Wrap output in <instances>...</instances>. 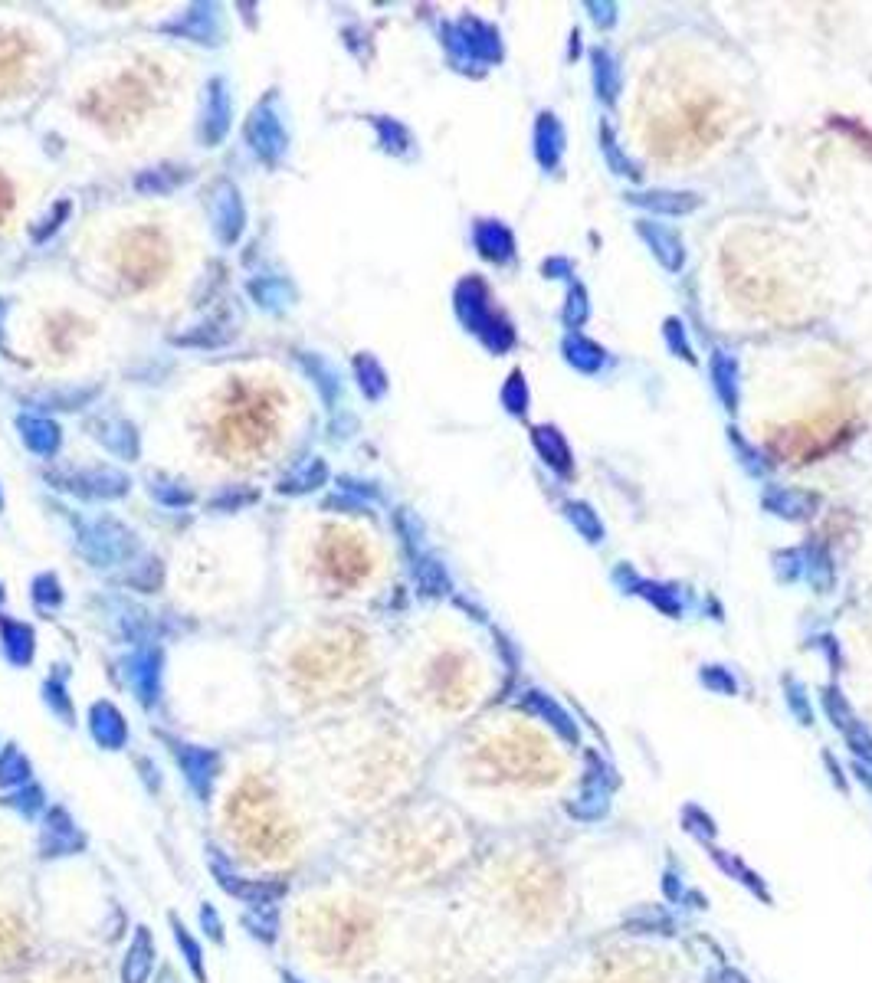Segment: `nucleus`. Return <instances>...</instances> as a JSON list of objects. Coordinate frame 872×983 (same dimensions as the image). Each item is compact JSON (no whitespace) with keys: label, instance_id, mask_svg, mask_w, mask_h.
I'll return each mask as SVG.
<instances>
[{"label":"nucleus","instance_id":"1","mask_svg":"<svg viewBox=\"0 0 872 983\" xmlns=\"http://www.w3.org/2000/svg\"><path fill=\"white\" fill-rule=\"evenodd\" d=\"M650 856L633 839L584 833L492 836L459 885L450 938L463 977H532L548 957L584 934L636 921L650 885Z\"/></svg>","mask_w":872,"mask_h":983},{"label":"nucleus","instance_id":"2","mask_svg":"<svg viewBox=\"0 0 872 983\" xmlns=\"http://www.w3.org/2000/svg\"><path fill=\"white\" fill-rule=\"evenodd\" d=\"M587 761L571 731L518 705L469 731L450 764V803L486 839L577 826Z\"/></svg>","mask_w":872,"mask_h":983},{"label":"nucleus","instance_id":"3","mask_svg":"<svg viewBox=\"0 0 872 983\" xmlns=\"http://www.w3.org/2000/svg\"><path fill=\"white\" fill-rule=\"evenodd\" d=\"M528 983H715V964L689 934L636 918L561 947Z\"/></svg>","mask_w":872,"mask_h":983},{"label":"nucleus","instance_id":"4","mask_svg":"<svg viewBox=\"0 0 872 983\" xmlns=\"http://www.w3.org/2000/svg\"><path fill=\"white\" fill-rule=\"evenodd\" d=\"M164 259H168L164 243L155 233L141 230L135 236H128V243L122 246L119 269H122L125 282H132V286H148V282L164 269Z\"/></svg>","mask_w":872,"mask_h":983},{"label":"nucleus","instance_id":"5","mask_svg":"<svg viewBox=\"0 0 872 983\" xmlns=\"http://www.w3.org/2000/svg\"><path fill=\"white\" fill-rule=\"evenodd\" d=\"M210 869H214V879L227 895H233L237 902L250 905V908H263V905H276L282 895H286V885L269 882V879H246V875L233 872L227 862H223L220 852H210Z\"/></svg>","mask_w":872,"mask_h":983},{"label":"nucleus","instance_id":"6","mask_svg":"<svg viewBox=\"0 0 872 983\" xmlns=\"http://www.w3.org/2000/svg\"><path fill=\"white\" fill-rule=\"evenodd\" d=\"M174 757H178V767L187 780V787L194 790V797L210 800L217 774H220V757L210 748H194V744H181V748L174 751Z\"/></svg>","mask_w":872,"mask_h":983},{"label":"nucleus","instance_id":"7","mask_svg":"<svg viewBox=\"0 0 872 983\" xmlns=\"http://www.w3.org/2000/svg\"><path fill=\"white\" fill-rule=\"evenodd\" d=\"M40 846H43V856H73V852H79L82 833H79L73 816L60 807L46 813V820L40 826Z\"/></svg>","mask_w":872,"mask_h":983},{"label":"nucleus","instance_id":"8","mask_svg":"<svg viewBox=\"0 0 872 983\" xmlns=\"http://www.w3.org/2000/svg\"><path fill=\"white\" fill-rule=\"evenodd\" d=\"M155 961H158L155 938H151L148 928H138L122 954V983H148L151 974H155Z\"/></svg>","mask_w":872,"mask_h":983},{"label":"nucleus","instance_id":"9","mask_svg":"<svg viewBox=\"0 0 872 983\" xmlns=\"http://www.w3.org/2000/svg\"><path fill=\"white\" fill-rule=\"evenodd\" d=\"M89 725H92V738H96L102 748H109V751L122 748L125 738H128V728H125L122 712L115 705H109V702H102V705L92 708V721H89Z\"/></svg>","mask_w":872,"mask_h":983},{"label":"nucleus","instance_id":"10","mask_svg":"<svg viewBox=\"0 0 872 983\" xmlns=\"http://www.w3.org/2000/svg\"><path fill=\"white\" fill-rule=\"evenodd\" d=\"M128 685L138 692L141 702H155L158 698V656L155 653H138L128 662Z\"/></svg>","mask_w":872,"mask_h":983},{"label":"nucleus","instance_id":"11","mask_svg":"<svg viewBox=\"0 0 872 983\" xmlns=\"http://www.w3.org/2000/svg\"><path fill=\"white\" fill-rule=\"evenodd\" d=\"M30 784V761L17 748H0V787L17 790Z\"/></svg>","mask_w":872,"mask_h":983},{"label":"nucleus","instance_id":"12","mask_svg":"<svg viewBox=\"0 0 872 983\" xmlns=\"http://www.w3.org/2000/svg\"><path fill=\"white\" fill-rule=\"evenodd\" d=\"M325 561H328V567H332L338 577H345V580L358 577L364 567H368V564H364V558H361V551L351 548L348 541H335L332 548H328Z\"/></svg>","mask_w":872,"mask_h":983},{"label":"nucleus","instance_id":"13","mask_svg":"<svg viewBox=\"0 0 872 983\" xmlns=\"http://www.w3.org/2000/svg\"><path fill=\"white\" fill-rule=\"evenodd\" d=\"M214 220H217V230L223 240H233V236L240 233V220H243V213H240V200L233 191H223L217 197V204H214Z\"/></svg>","mask_w":872,"mask_h":983},{"label":"nucleus","instance_id":"14","mask_svg":"<svg viewBox=\"0 0 872 983\" xmlns=\"http://www.w3.org/2000/svg\"><path fill=\"white\" fill-rule=\"evenodd\" d=\"M171 928H174V941H178L181 947V957H184V964L187 970L197 977V980H207V970H204V951H200V944L191 931H187L178 918H171Z\"/></svg>","mask_w":872,"mask_h":983},{"label":"nucleus","instance_id":"15","mask_svg":"<svg viewBox=\"0 0 872 983\" xmlns=\"http://www.w3.org/2000/svg\"><path fill=\"white\" fill-rule=\"evenodd\" d=\"M4 653H7L10 662H17V666L30 662V656H33V633H30V626H23V623H4Z\"/></svg>","mask_w":872,"mask_h":983},{"label":"nucleus","instance_id":"16","mask_svg":"<svg viewBox=\"0 0 872 983\" xmlns=\"http://www.w3.org/2000/svg\"><path fill=\"white\" fill-rule=\"evenodd\" d=\"M243 925L250 928L253 938L273 944L279 938V915H276V905H263V908H250L243 915Z\"/></svg>","mask_w":872,"mask_h":983},{"label":"nucleus","instance_id":"17","mask_svg":"<svg viewBox=\"0 0 872 983\" xmlns=\"http://www.w3.org/2000/svg\"><path fill=\"white\" fill-rule=\"evenodd\" d=\"M250 132L256 135V141H259L256 148L263 151V155H269V158L279 155V148H282V132H279V125H276V118H273V115H269V112H256Z\"/></svg>","mask_w":872,"mask_h":983},{"label":"nucleus","instance_id":"18","mask_svg":"<svg viewBox=\"0 0 872 983\" xmlns=\"http://www.w3.org/2000/svg\"><path fill=\"white\" fill-rule=\"evenodd\" d=\"M20 430H23V440H27L37 453H50V449H56V426L53 423H46V420H37V417H27V420H20Z\"/></svg>","mask_w":872,"mask_h":983},{"label":"nucleus","instance_id":"19","mask_svg":"<svg viewBox=\"0 0 872 983\" xmlns=\"http://www.w3.org/2000/svg\"><path fill=\"white\" fill-rule=\"evenodd\" d=\"M223 128H227V96H223L220 82H214V89H210V109H207V138H220Z\"/></svg>","mask_w":872,"mask_h":983},{"label":"nucleus","instance_id":"20","mask_svg":"<svg viewBox=\"0 0 872 983\" xmlns=\"http://www.w3.org/2000/svg\"><path fill=\"white\" fill-rule=\"evenodd\" d=\"M7 807H14L17 813L23 816H33V813H40L46 807V800H43V790L40 787H17V790H10V797H7Z\"/></svg>","mask_w":872,"mask_h":983},{"label":"nucleus","instance_id":"21","mask_svg":"<svg viewBox=\"0 0 872 983\" xmlns=\"http://www.w3.org/2000/svg\"><path fill=\"white\" fill-rule=\"evenodd\" d=\"M322 476H325V469H322V466H318V469L312 472V463H305V466L296 472V476L289 479V489H309L312 482H322Z\"/></svg>","mask_w":872,"mask_h":983},{"label":"nucleus","instance_id":"22","mask_svg":"<svg viewBox=\"0 0 872 983\" xmlns=\"http://www.w3.org/2000/svg\"><path fill=\"white\" fill-rule=\"evenodd\" d=\"M200 925H204V931H207L214 941H223V921H220V915H217V911L210 908V905L200 908Z\"/></svg>","mask_w":872,"mask_h":983},{"label":"nucleus","instance_id":"23","mask_svg":"<svg viewBox=\"0 0 872 983\" xmlns=\"http://www.w3.org/2000/svg\"><path fill=\"white\" fill-rule=\"evenodd\" d=\"M46 702H53L56 705V712L60 715H69V705H66V692L60 689V685H46Z\"/></svg>","mask_w":872,"mask_h":983},{"label":"nucleus","instance_id":"24","mask_svg":"<svg viewBox=\"0 0 872 983\" xmlns=\"http://www.w3.org/2000/svg\"><path fill=\"white\" fill-rule=\"evenodd\" d=\"M7 207H10V187L0 181V213H4Z\"/></svg>","mask_w":872,"mask_h":983},{"label":"nucleus","instance_id":"25","mask_svg":"<svg viewBox=\"0 0 872 983\" xmlns=\"http://www.w3.org/2000/svg\"><path fill=\"white\" fill-rule=\"evenodd\" d=\"M155 983H181V980H178V974H174V970H161V977Z\"/></svg>","mask_w":872,"mask_h":983},{"label":"nucleus","instance_id":"26","mask_svg":"<svg viewBox=\"0 0 872 983\" xmlns=\"http://www.w3.org/2000/svg\"><path fill=\"white\" fill-rule=\"evenodd\" d=\"M282 983H305V980H299L296 974H282Z\"/></svg>","mask_w":872,"mask_h":983}]
</instances>
